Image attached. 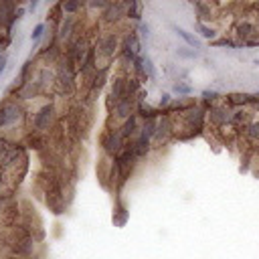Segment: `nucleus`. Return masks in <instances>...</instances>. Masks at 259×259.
<instances>
[{"instance_id": "412c9836", "label": "nucleus", "mask_w": 259, "mask_h": 259, "mask_svg": "<svg viewBox=\"0 0 259 259\" xmlns=\"http://www.w3.org/2000/svg\"><path fill=\"white\" fill-rule=\"evenodd\" d=\"M255 65H259V59H255Z\"/></svg>"}, {"instance_id": "aec40b11", "label": "nucleus", "mask_w": 259, "mask_h": 259, "mask_svg": "<svg viewBox=\"0 0 259 259\" xmlns=\"http://www.w3.org/2000/svg\"><path fill=\"white\" fill-rule=\"evenodd\" d=\"M37 7H39V3L35 0V3H31V5H29V11H31V13H35V11H37Z\"/></svg>"}, {"instance_id": "0eeeda50", "label": "nucleus", "mask_w": 259, "mask_h": 259, "mask_svg": "<svg viewBox=\"0 0 259 259\" xmlns=\"http://www.w3.org/2000/svg\"><path fill=\"white\" fill-rule=\"evenodd\" d=\"M136 130H138V118H136V114H134V116H130V118L126 120V124L122 126L120 134H122V138H124V140H128L130 136H134V134H136Z\"/></svg>"}, {"instance_id": "6ab92c4d", "label": "nucleus", "mask_w": 259, "mask_h": 259, "mask_svg": "<svg viewBox=\"0 0 259 259\" xmlns=\"http://www.w3.org/2000/svg\"><path fill=\"white\" fill-rule=\"evenodd\" d=\"M170 101H172L170 93H162V97H160V108H168V106H170Z\"/></svg>"}, {"instance_id": "9b49d317", "label": "nucleus", "mask_w": 259, "mask_h": 259, "mask_svg": "<svg viewBox=\"0 0 259 259\" xmlns=\"http://www.w3.org/2000/svg\"><path fill=\"white\" fill-rule=\"evenodd\" d=\"M142 67H144V75L146 77H150V79L156 77V71H154V65H152L150 57H142Z\"/></svg>"}, {"instance_id": "1a4fd4ad", "label": "nucleus", "mask_w": 259, "mask_h": 259, "mask_svg": "<svg viewBox=\"0 0 259 259\" xmlns=\"http://www.w3.org/2000/svg\"><path fill=\"white\" fill-rule=\"evenodd\" d=\"M196 31L204 39H215V35H217V29L215 27H209V25H204V23H196Z\"/></svg>"}, {"instance_id": "2eb2a0df", "label": "nucleus", "mask_w": 259, "mask_h": 259, "mask_svg": "<svg viewBox=\"0 0 259 259\" xmlns=\"http://www.w3.org/2000/svg\"><path fill=\"white\" fill-rule=\"evenodd\" d=\"M140 5L138 3H130V7H128V17L130 19H140Z\"/></svg>"}, {"instance_id": "4468645a", "label": "nucleus", "mask_w": 259, "mask_h": 259, "mask_svg": "<svg viewBox=\"0 0 259 259\" xmlns=\"http://www.w3.org/2000/svg\"><path fill=\"white\" fill-rule=\"evenodd\" d=\"M239 45H243V43H235L231 39H219V41L213 43V47H231V49H237Z\"/></svg>"}, {"instance_id": "39448f33", "label": "nucleus", "mask_w": 259, "mask_h": 259, "mask_svg": "<svg viewBox=\"0 0 259 259\" xmlns=\"http://www.w3.org/2000/svg\"><path fill=\"white\" fill-rule=\"evenodd\" d=\"M116 45H118V41H116V37H114V35L103 37V39L99 41V53H101V55H106L108 59H112V57H114V53H116Z\"/></svg>"}, {"instance_id": "f03ea898", "label": "nucleus", "mask_w": 259, "mask_h": 259, "mask_svg": "<svg viewBox=\"0 0 259 259\" xmlns=\"http://www.w3.org/2000/svg\"><path fill=\"white\" fill-rule=\"evenodd\" d=\"M257 33H259L257 25H255L253 21H249V19L239 21V23H237V27H235V35L239 37V43H243V47H245V43H247V41H251Z\"/></svg>"}, {"instance_id": "f8f14e48", "label": "nucleus", "mask_w": 259, "mask_h": 259, "mask_svg": "<svg viewBox=\"0 0 259 259\" xmlns=\"http://www.w3.org/2000/svg\"><path fill=\"white\" fill-rule=\"evenodd\" d=\"M176 55L182 57V59H196L198 57V53H196L194 49H186V47H178L176 49Z\"/></svg>"}, {"instance_id": "7ed1b4c3", "label": "nucleus", "mask_w": 259, "mask_h": 259, "mask_svg": "<svg viewBox=\"0 0 259 259\" xmlns=\"http://www.w3.org/2000/svg\"><path fill=\"white\" fill-rule=\"evenodd\" d=\"M243 140L247 146L259 150V120H251L243 130Z\"/></svg>"}, {"instance_id": "6e6552de", "label": "nucleus", "mask_w": 259, "mask_h": 259, "mask_svg": "<svg viewBox=\"0 0 259 259\" xmlns=\"http://www.w3.org/2000/svg\"><path fill=\"white\" fill-rule=\"evenodd\" d=\"M51 114H53V108H49V106L43 108L37 116V128H47L49 122H51Z\"/></svg>"}, {"instance_id": "f257e3e1", "label": "nucleus", "mask_w": 259, "mask_h": 259, "mask_svg": "<svg viewBox=\"0 0 259 259\" xmlns=\"http://www.w3.org/2000/svg\"><path fill=\"white\" fill-rule=\"evenodd\" d=\"M209 118L213 122L215 128H227L231 126V118H233V110L227 106V103H215V106L209 108Z\"/></svg>"}, {"instance_id": "20e7f679", "label": "nucleus", "mask_w": 259, "mask_h": 259, "mask_svg": "<svg viewBox=\"0 0 259 259\" xmlns=\"http://www.w3.org/2000/svg\"><path fill=\"white\" fill-rule=\"evenodd\" d=\"M249 97L251 93H229L225 97V103L231 108V110H245V106H249Z\"/></svg>"}, {"instance_id": "ddd939ff", "label": "nucleus", "mask_w": 259, "mask_h": 259, "mask_svg": "<svg viewBox=\"0 0 259 259\" xmlns=\"http://www.w3.org/2000/svg\"><path fill=\"white\" fill-rule=\"evenodd\" d=\"M200 95H202V99H204V101H211L213 106H215V103L219 101V97H221V95H219V91H215V89H204Z\"/></svg>"}, {"instance_id": "dca6fc26", "label": "nucleus", "mask_w": 259, "mask_h": 259, "mask_svg": "<svg viewBox=\"0 0 259 259\" xmlns=\"http://www.w3.org/2000/svg\"><path fill=\"white\" fill-rule=\"evenodd\" d=\"M140 35H142V39H144L146 43L152 39V33H150V25H148V23H140Z\"/></svg>"}, {"instance_id": "f3484780", "label": "nucleus", "mask_w": 259, "mask_h": 259, "mask_svg": "<svg viewBox=\"0 0 259 259\" xmlns=\"http://www.w3.org/2000/svg\"><path fill=\"white\" fill-rule=\"evenodd\" d=\"M43 33H45V25L41 23V25H37V27H35V31H33L31 39H33V41H39V39L43 37Z\"/></svg>"}, {"instance_id": "a211bd4d", "label": "nucleus", "mask_w": 259, "mask_h": 259, "mask_svg": "<svg viewBox=\"0 0 259 259\" xmlns=\"http://www.w3.org/2000/svg\"><path fill=\"white\" fill-rule=\"evenodd\" d=\"M79 7H81L79 3H65V5H63V11H65V13H75Z\"/></svg>"}, {"instance_id": "9d476101", "label": "nucleus", "mask_w": 259, "mask_h": 259, "mask_svg": "<svg viewBox=\"0 0 259 259\" xmlns=\"http://www.w3.org/2000/svg\"><path fill=\"white\" fill-rule=\"evenodd\" d=\"M172 91L178 93V95H190L192 93V87L188 83H184V81H176L174 87H172Z\"/></svg>"}, {"instance_id": "423d86ee", "label": "nucleus", "mask_w": 259, "mask_h": 259, "mask_svg": "<svg viewBox=\"0 0 259 259\" xmlns=\"http://www.w3.org/2000/svg\"><path fill=\"white\" fill-rule=\"evenodd\" d=\"M172 29H174V33H176V35H178V37H180L188 47H192V49H200V41H198L194 35H190V33H188V31H184L182 27H172Z\"/></svg>"}]
</instances>
